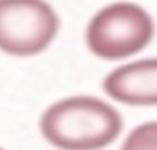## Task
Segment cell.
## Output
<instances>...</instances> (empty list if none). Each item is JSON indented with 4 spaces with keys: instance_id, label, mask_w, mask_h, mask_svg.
<instances>
[{
    "instance_id": "2",
    "label": "cell",
    "mask_w": 157,
    "mask_h": 150,
    "mask_svg": "<svg viewBox=\"0 0 157 150\" xmlns=\"http://www.w3.org/2000/svg\"><path fill=\"white\" fill-rule=\"evenodd\" d=\"M156 33L153 17L131 2L112 3L91 18L86 30V43L94 55L119 61L144 51Z\"/></svg>"
},
{
    "instance_id": "6",
    "label": "cell",
    "mask_w": 157,
    "mask_h": 150,
    "mask_svg": "<svg viewBox=\"0 0 157 150\" xmlns=\"http://www.w3.org/2000/svg\"><path fill=\"white\" fill-rule=\"evenodd\" d=\"M0 150H3V149H2V148H0Z\"/></svg>"
},
{
    "instance_id": "1",
    "label": "cell",
    "mask_w": 157,
    "mask_h": 150,
    "mask_svg": "<svg viewBox=\"0 0 157 150\" xmlns=\"http://www.w3.org/2000/svg\"><path fill=\"white\" fill-rule=\"evenodd\" d=\"M123 129L121 114L94 96H71L52 103L40 118L44 139L59 150H101Z\"/></svg>"
},
{
    "instance_id": "5",
    "label": "cell",
    "mask_w": 157,
    "mask_h": 150,
    "mask_svg": "<svg viewBox=\"0 0 157 150\" xmlns=\"http://www.w3.org/2000/svg\"><path fill=\"white\" fill-rule=\"evenodd\" d=\"M120 150H157V121H147L135 127Z\"/></svg>"
},
{
    "instance_id": "3",
    "label": "cell",
    "mask_w": 157,
    "mask_h": 150,
    "mask_svg": "<svg viewBox=\"0 0 157 150\" xmlns=\"http://www.w3.org/2000/svg\"><path fill=\"white\" fill-rule=\"evenodd\" d=\"M59 30V17L46 0H0V51L13 57L43 52Z\"/></svg>"
},
{
    "instance_id": "4",
    "label": "cell",
    "mask_w": 157,
    "mask_h": 150,
    "mask_svg": "<svg viewBox=\"0 0 157 150\" xmlns=\"http://www.w3.org/2000/svg\"><path fill=\"white\" fill-rule=\"evenodd\" d=\"M103 91L124 105L157 106V57L116 68L103 80Z\"/></svg>"
}]
</instances>
